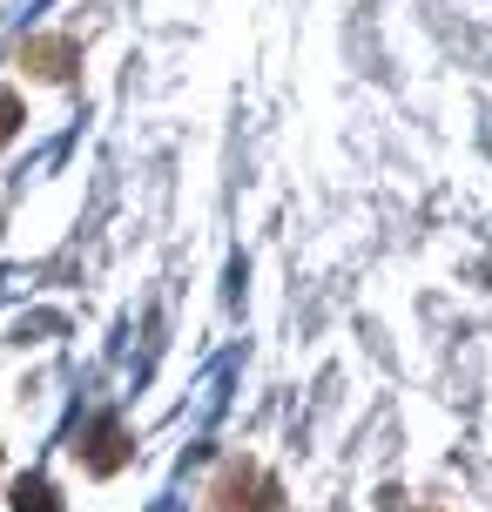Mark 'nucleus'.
Segmentation results:
<instances>
[{"instance_id":"nucleus-4","label":"nucleus","mask_w":492,"mask_h":512,"mask_svg":"<svg viewBox=\"0 0 492 512\" xmlns=\"http://www.w3.org/2000/svg\"><path fill=\"white\" fill-rule=\"evenodd\" d=\"M14 512H61V499H54V486L48 479H14Z\"/></svg>"},{"instance_id":"nucleus-1","label":"nucleus","mask_w":492,"mask_h":512,"mask_svg":"<svg viewBox=\"0 0 492 512\" xmlns=\"http://www.w3.org/2000/svg\"><path fill=\"white\" fill-rule=\"evenodd\" d=\"M216 506H230V512H263V506H277V486L263 479L257 465H243L236 459L223 479H216Z\"/></svg>"},{"instance_id":"nucleus-3","label":"nucleus","mask_w":492,"mask_h":512,"mask_svg":"<svg viewBox=\"0 0 492 512\" xmlns=\"http://www.w3.org/2000/svg\"><path fill=\"white\" fill-rule=\"evenodd\" d=\"M21 61L27 68H34V75H75V48H68V41H27L21 48Z\"/></svg>"},{"instance_id":"nucleus-5","label":"nucleus","mask_w":492,"mask_h":512,"mask_svg":"<svg viewBox=\"0 0 492 512\" xmlns=\"http://www.w3.org/2000/svg\"><path fill=\"white\" fill-rule=\"evenodd\" d=\"M14 128H21V102L0 95V142H14Z\"/></svg>"},{"instance_id":"nucleus-2","label":"nucleus","mask_w":492,"mask_h":512,"mask_svg":"<svg viewBox=\"0 0 492 512\" xmlns=\"http://www.w3.org/2000/svg\"><path fill=\"white\" fill-rule=\"evenodd\" d=\"M81 459H88V472H122V459H129V432H122L115 418H95V425H88V445H81Z\"/></svg>"}]
</instances>
